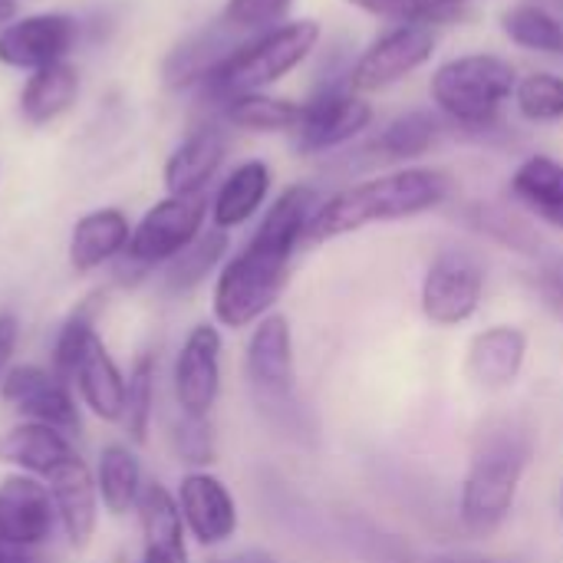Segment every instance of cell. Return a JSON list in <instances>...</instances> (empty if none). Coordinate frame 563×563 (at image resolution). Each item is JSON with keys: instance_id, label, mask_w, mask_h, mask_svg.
<instances>
[{"instance_id": "d590c367", "label": "cell", "mask_w": 563, "mask_h": 563, "mask_svg": "<svg viewBox=\"0 0 563 563\" xmlns=\"http://www.w3.org/2000/svg\"><path fill=\"white\" fill-rule=\"evenodd\" d=\"M175 449L185 465H211L214 462V432L208 419H195L181 412L175 426Z\"/></svg>"}, {"instance_id": "52a82bcc", "label": "cell", "mask_w": 563, "mask_h": 563, "mask_svg": "<svg viewBox=\"0 0 563 563\" xmlns=\"http://www.w3.org/2000/svg\"><path fill=\"white\" fill-rule=\"evenodd\" d=\"M244 376L257 409L274 416V422H290L300 416L294 330L284 313H267L254 327L244 353Z\"/></svg>"}, {"instance_id": "d6a6232c", "label": "cell", "mask_w": 563, "mask_h": 563, "mask_svg": "<svg viewBox=\"0 0 563 563\" xmlns=\"http://www.w3.org/2000/svg\"><path fill=\"white\" fill-rule=\"evenodd\" d=\"M155 416V353H142L125 376V412L122 426L132 442H145Z\"/></svg>"}, {"instance_id": "8992f818", "label": "cell", "mask_w": 563, "mask_h": 563, "mask_svg": "<svg viewBox=\"0 0 563 563\" xmlns=\"http://www.w3.org/2000/svg\"><path fill=\"white\" fill-rule=\"evenodd\" d=\"M53 369L79 389V399L102 422H122L125 376L86 313H76L56 340Z\"/></svg>"}, {"instance_id": "44dd1931", "label": "cell", "mask_w": 563, "mask_h": 563, "mask_svg": "<svg viewBox=\"0 0 563 563\" xmlns=\"http://www.w3.org/2000/svg\"><path fill=\"white\" fill-rule=\"evenodd\" d=\"M73 455L69 435L43 422H20L0 439V462L33 478H49Z\"/></svg>"}, {"instance_id": "8d00e7d4", "label": "cell", "mask_w": 563, "mask_h": 563, "mask_svg": "<svg viewBox=\"0 0 563 563\" xmlns=\"http://www.w3.org/2000/svg\"><path fill=\"white\" fill-rule=\"evenodd\" d=\"M534 287H538L544 307L563 323V257L558 254L541 257V264L534 271Z\"/></svg>"}, {"instance_id": "7a4b0ae2", "label": "cell", "mask_w": 563, "mask_h": 563, "mask_svg": "<svg viewBox=\"0 0 563 563\" xmlns=\"http://www.w3.org/2000/svg\"><path fill=\"white\" fill-rule=\"evenodd\" d=\"M534 452L538 432L518 416L495 419L478 432L459 495V515L468 531L492 534L511 518Z\"/></svg>"}, {"instance_id": "836d02e7", "label": "cell", "mask_w": 563, "mask_h": 563, "mask_svg": "<svg viewBox=\"0 0 563 563\" xmlns=\"http://www.w3.org/2000/svg\"><path fill=\"white\" fill-rule=\"evenodd\" d=\"M515 106L528 122H558L563 119V76L531 73L515 86Z\"/></svg>"}, {"instance_id": "6da1fadb", "label": "cell", "mask_w": 563, "mask_h": 563, "mask_svg": "<svg viewBox=\"0 0 563 563\" xmlns=\"http://www.w3.org/2000/svg\"><path fill=\"white\" fill-rule=\"evenodd\" d=\"M317 208L320 201L310 185H290L267 208L251 241L218 274L211 307L221 327L244 330L274 310L290 280L294 254L307 241V228Z\"/></svg>"}, {"instance_id": "e0dca14e", "label": "cell", "mask_w": 563, "mask_h": 563, "mask_svg": "<svg viewBox=\"0 0 563 563\" xmlns=\"http://www.w3.org/2000/svg\"><path fill=\"white\" fill-rule=\"evenodd\" d=\"M528 333L515 323H495L472 336L465 353V376L485 393L511 389L528 363Z\"/></svg>"}, {"instance_id": "4dcf8cb0", "label": "cell", "mask_w": 563, "mask_h": 563, "mask_svg": "<svg viewBox=\"0 0 563 563\" xmlns=\"http://www.w3.org/2000/svg\"><path fill=\"white\" fill-rule=\"evenodd\" d=\"M228 122L251 129V132H294L300 119V102L290 99H274L264 92H247L234 96L224 102Z\"/></svg>"}, {"instance_id": "5bb4252c", "label": "cell", "mask_w": 563, "mask_h": 563, "mask_svg": "<svg viewBox=\"0 0 563 563\" xmlns=\"http://www.w3.org/2000/svg\"><path fill=\"white\" fill-rule=\"evenodd\" d=\"M56 525L59 518L53 508V495L40 478L16 472L0 482V541L3 544L36 551L53 538Z\"/></svg>"}, {"instance_id": "7bdbcfd3", "label": "cell", "mask_w": 563, "mask_h": 563, "mask_svg": "<svg viewBox=\"0 0 563 563\" xmlns=\"http://www.w3.org/2000/svg\"><path fill=\"white\" fill-rule=\"evenodd\" d=\"M218 563H241V561H218Z\"/></svg>"}, {"instance_id": "ffe728a7", "label": "cell", "mask_w": 563, "mask_h": 563, "mask_svg": "<svg viewBox=\"0 0 563 563\" xmlns=\"http://www.w3.org/2000/svg\"><path fill=\"white\" fill-rule=\"evenodd\" d=\"M238 30H231L224 20H218L214 26L208 30H198L191 33L188 40H181L165 66H162V76L168 86L175 89H185V86H195V82H205L234 49H238Z\"/></svg>"}, {"instance_id": "d4e9b609", "label": "cell", "mask_w": 563, "mask_h": 563, "mask_svg": "<svg viewBox=\"0 0 563 563\" xmlns=\"http://www.w3.org/2000/svg\"><path fill=\"white\" fill-rule=\"evenodd\" d=\"M271 191V168L267 162H244L238 165L228 181L221 185V191L214 195V205H211V218H214V228L221 231H231L238 224H244L247 218L257 214V208L264 205Z\"/></svg>"}, {"instance_id": "b9f144b4", "label": "cell", "mask_w": 563, "mask_h": 563, "mask_svg": "<svg viewBox=\"0 0 563 563\" xmlns=\"http://www.w3.org/2000/svg\"><path fill=\"white\" fill-rule=\"evenodd\" d=\"M3 551H7V544H3V541H0V558H3Z\"/></svg>"}, {"instance_id": "4fadbf2b", "label": "cell", "mask_w": 563, "mask_h": 563, "mask_svg": "<svg viewBox=\"0 0 563 563\" xmlns=\"http://www.w3.org/2000/svg\"><path fill=\"white\" fill-rule=\"evenodd\" d=\"M175 402L185 416L208 419L221 396V333L211 323H198L175 360Z\"/></svg>"}, {"instance_id": "30bf717a", "label": "cell", "mask_w": 563, "mask_h": 563, "mask_svg": "<svg viewBox=\"0 0 563 563\" xmlns=\"http://www.w3.org/2000/svg\"><path fill=\"white\" fill-rule=\"evenodd\" d=\"M435 53V30L432 26H412L399 23L396 30L383 33L369 43V49L356 59L350 73L353 92H379L386 86H396L419 66H426Z\"/></svg>"}, {"instance_id": "8fae6325", "label": "cell", "mask_w": 563, "mask_h": 563, "mask_svg": "<svg viewBox=\"0 0 563 563\" xmlns=\"http://www.w3.org/2000/svg\"><path fill=\"white\" fill-rule=\"evenodd\" d=\"M0 396L20 416H26V422H43L66 435L79 432V406L73 396V383L63 379L56 369L13 366L0 379Z\"/></svg>"}, {"instance_id": "e575fe53", "label": "cell", "mask_w": 563, "mask_h": 563, "mask_svg": "<svg viewBox=\"0 0 563 563\" xmlns=\"http://www.w3.org/2000/svg\"><path fill=\"white\" fill-rule=\"evenodd\" d=\"M294 0H228L221 20L238 33H264L287 16Z\"/></svg>"}, {"instance_id": "7c38bea8", "label": "cell", "mask_w": 563, "mask_h": 563, "mask_svg": "<svg viewBox=\"0 0 563 563\" xmlns=\"http://www.w3.org/2000/svg\"><path fill=\"white\" fill-rule=\"evenodd\" d=\"M373 122V106L353 89H320L313 99L300 102V119L294 129V145L307 155L336 148L356 139Z\"/></svg>"}, {"instance_id": "ba28073f", "label": "cell", "mask_w": 563, "mask_h": 563, "mask_svg": "<svg viewBox=\"0 0 563 563\" xmlns=\"http://www.w3.org/2000/svg\"><path fill=\"white\" fill-rule=\"evenodd\" d=\"M208 214L205 191L198 195H168L155 208L145 211V218L132 228V238L125 244V261L139 271H148L155 264H168L178 257L198 234Z\"/></svg>"}, {"instance_id": "4316f807", "label": "cell", "mask_w": 563, "mask_h": 563, "mask_svg": "<svg viewBox=\"0 0 563 563\" xmlns=\"http://www.w3.org/2000/svg\"><path fill=\"white\" fill-rule=\"evenodd\" d=\"M96 488H99V501L112 518L129 515L139 505V495L145 488L142 482V465L135 459V452L129 445H106L99 452V468H96Z\"/></svg>"}, {"instance_id": "9a60e30c", "label": "cell", "mask_w": 563, "mask_h": 563, "mask_svg": "<svg viewBox=\"0 0 563 563\" xmlns=\"http://www.w3.org/2000/svg\"><path fill=\"white\" fill-rule=\"evenodd\" d=\"M178 511L185 521V531L205 544L218 548L234 538L238 531V501L228 492V485L211 472H188L178 485Z\"/></svg>"}, {"instance_id": "cb8c5ba5", "label": "cell", "mask_w": 563, "mask_h": 563, "mask_svg": "<svg viewBox=\"0 0 563 563\" xmlns=\"http://www.w3.org/2000/svg\"><path fill=\"white\" fill-rule=\"evenodd\" d=\"M511 195L551 228H563V162L551 155L525 158L511 175Z\"/></svg>"}, {"instance_id": "277c9868", "label": "cell", "mask_w": 563, "mask_h": 563, "mask_svg": "<svg viewBox=\"0 0 563 563\" xmlns=\"http://www.w3.org/2000/svg\"><path fill=\"white\" fill-rule=\"evenodd\" d=\"M320 40V23L317 20H294L271 26L257 33L254 40H244L208 79L205 89L211 99L228 102L234 96L261 92L271 82L284 79L290 69H297L310 49Z\"/></svg>"}, {"instance_id": "603a6c76", "label": "cell", "mask_w": 563, "mask_h": 563, "mask_svg": "<svg viewBox=\"0 0 563 563\" xmlns=\"http://www.w3.org/2000/svg\"><path fill=\"white\" fill-rule=\"evenodd\" d=\"M132 238L129 218L119 208H99L89 211L86 218L76 221L73 238H69V264L79 274H89L102 264H109L112 257H119L125 251Z\"/></svg>"}, {"instance_id": "74e56055", "label": "cell", "mask_w": 563, "mask_h": 563, "mask_svg": "<svg viewBox=\"0 0 563 563\" xmlns=\"http://www.w3.org/2000/svg\"><path fill=\"white\" fill-rule=\"evenodd\" d=\"M16 336H20V327L10 313H0V379H3V369L16 350Z\"/></svg>"}, {"instance_id": "2e32d148", "label": "cell", "mask_w": 563, "mask_h": 563, "mask_svg": "<svg viewBox=\"0 0 563 563\" xmlns=\"http://www.w3.org/2000/svg\"><path fill=\"white\" fill-rule=\"evenodd\" d=\"M76 20L66 13H33L0 30V63L13 69H43L63 63L73 49Z\"/></svg>"}, {"instance_id": "484cf974", "label": "cell", "mask_w": 563, "mask_h": 563, "mask_svg": "<svg viewBox=\"0 0 563 563\" xmlns=\"http://www.w3.org/2000/svg\"><path fill=\"white\" fill-rule=\"evenodd\" d=\"M79 92V73L69 63H53L36 69L23 92H20V112L30 125H46L53 119H59Z\"/></svg>"}, {"instance_id": "ab89813d", "label": "cell", "mask_w": 563, "mask_h": 563, "mask_svg": "<svg viewBox=\"0 0 563 563\" xmlns=\"http://www.w3.org/2000/svg\"><path fill=\"white\" fill-rule=\"evenodd\" d=\"M0 563H43V561H40V554H36V551H26V548H10V544H7V551H3Z\"/></svg>"}, {"instance_id": "5b68a950", "label": "cell", "mask_w": 563, "mask_h": 563, "mask_svg": "<svg viewBox=\"0 0 563 563\" xmlns=\"http://www.w3.org/2000/svg\"><path fill=\"white\" fill-rule=\"evenodd\" d=\"M518 73L495 53H468L442 63L432 73V102L459 125H492L501 106L515 96Z\"/></svg>"}, {"instance_id": "f546056e", "label": "cell", "mask_w": 563, "mask_h": 563, "mask_svg": "<svg viewBox=\"0 0 563 563\" xmlns=\"http://www.w3.org/2000/svg\"><path fill=\"white\" fill-rule=\"evenodd\" d=\"M346 3L369 13V16H379V20L432 26V30L452 26L468 13L465 0H346Z\"/></svg>"}, {"instance_id": "f1b7e54d", "label": "cell", "mask_w": 563, "mask_h": 563, "mask_svg": "<svg viewBox=\"0 0 563 563\" xmlns=\"http://www.w3.org/2000/svg\"><path fill=\"white\" fill-rule=\"evenodd\" d=\"M442 125L429 109H412L396 115L376 139H373V152H379V158L399 162V158H419L426 155L435 139H439Z\"/></svg>"}, {"instance_id": "83f0119b", "label": "cell", "mask_w": 563, "mask_h": 563, "mask_svg": "<svg viewBox=\"0 0 563 563\" xmlns=\"http://www.w3.org/2000/svg\"><path fill=\"white\" fill-rule=\"evenodd\" d=\"M501 30L511 43L563 56V20L541 3H515L501 13Z\"/></svg>"}, {"instance_id": "d6986e66", "label": "cell", "mask_w": 563, "mask_h": 563, "mask_svg": "<svg viewBox=\"0 0 563 563\" xmlns=\"http://www.w3.org/2000/svg\"><path fill=\"white\" fill-rule=\"evenodd\" d=\"M139 525H142V563H188L185 548V521L178 511L175 495L148 482L139 495Z\"/></svg>"}, {"instance_id": "3957f363", "label": "cell", "mask_w": 563, "mask_h": 563, "mask_svg": "<svg viewBox=\"0 0 563 563\" xmlns=\"http://www.w3.org/2000/svg\"><path fill=\"white\" fill-rule=\"evenodd\" d=\"M452 195V178L442 168H399L389 175L366 178L320 201L310 218L307 244H323L369 224L406 221L445 205Z\"/></svg>"}, {"instance_id": "ac0fdd59", "label": "cell", "mask_w": 563, "mask_h": 563, "mask_svg": "<svg viewBox=\"0 0 563 563\" xmlns=\"http://www.w3.org/2000/svg\"><path fill=\"white\" fill-rule=\"evenodd\" d=\"M46 488L53 495V508L66 541L73 548H86L99 525V488L89 465L73 455L46 478Z\"/></svg>"}, {"instance_id": "f35d334b", "label": "cell", "mask_w": 563, "mask_h": 563, "mask_svg": "<svg viewBox=\"0 0 563 563\" xmlns=\"http://www.w3.org/2000/svg\"><path fill=\"white\" fill-rule=\"evenodd\" d=\"M422 563H515V561H495V558H472V554H435Z\"/></svg>"}, {"instance_id": "7402d4cb", "label": "cell", "mask_w": 563, "mask_h": 563, "mask_svg": "<svg viewBox=\"0 0 563 563\" xmlns=\"http://www.w3.org/2000/svg\"><path fill=\"white\" fill-rule=\"evenodd\" d=\"M228 152L224 132L218 125H201L191 132L165 162V188L168 195H198L214 178Z\"/></svg>"}, {"instance_id": "60d3db41", "label": "cell", "mask_w": 563, "mask_h": 563, "mask_svg": "<svg viewBox=\"0 0 563 563\" xmlns=\"http://www.w3.org/2000/svg\"><path fill=\"white\" fill-rule=\"evenodd\" d=\"M13 16H16V0H0V30L13 23Z\"/></svg>"}, {"instance_id": "1f68e13d", "label": "cell", "mask_w": 563, "mask_h": 563, "mask_svg": "<svg viewBox=\"0 0 563 563\" xmlns=\"http://www.w3.org/2000/svg\"><path fill=\"white\" fill-rule=\"evenodd\" d=\"M224 251H228V234L221 228H214L208 234H198L178 257L168 261L165 287L175 290V294H185V290L198 287L218 267V261L224 257Z\"/></svg>"}, {"instance_id": "9c48e42d", "label": "cell", "mask_w": 563, "mask_h": 563, "mask_svg": "<svg viewBox=\"0 0 563 563\" xmlns=\"http://www.w3.org/2000/svg\"><path fill=\"white\" fill-rule=\"evenodd\" d=\"M482 297H485V267L475 254L459 247L435 254L419 287L422 317L435 327H459L472 320L482 307Z\"/></svg>"}]
</instances>
